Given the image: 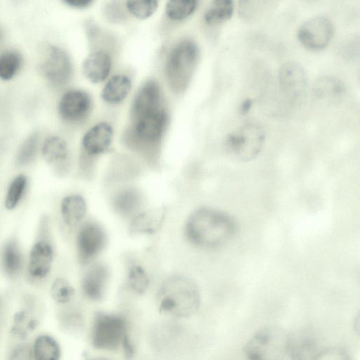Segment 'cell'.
I'll return each instance as SVG.
<instances>
[{"instance_id":"7402d4cb","label":"cell","mask_w":360,"mask_h":360,"mask_svg":"<svg viewBox=\"0 0 360 360\" xmlns=\"http://www.w3.org/2000/svg\"><path fill=\"white\" fill-rule=\"evenodd\" d=\"M131 89V81L128 77L117 75L111 77L101 92L102 98L109 103H118L123 101Z\"/></svg>"},{"instance_id":"83f0119b","label":"cell","mask_w":360,"mask_h":360,"mask_svg":"<svg viewBox=\"0 0 360 360\" xmlns=\"http://www.w3.org/2000/svg\"><path fill=\"white\" fill-rule=\"evenodd\" d=\"M22 63V56L16 51L6 50L0 53V79H12L20 70Z\"/></svg>"},{"instance_id":"4fadbf2b","label":"cell","mask_w":360,"mask_h":360,"mask_svg":"<svg viewBox=\"0 0 360 360\" xmlns=\"http://www.w3.org/2000/svg\"><path fill=\"white\" fill-rule=\"evenodd\" d=\"M53 258L51 244L44 240L36 242L32 246L28 263V271L31 277L41 279L49 274Z\"/></svg>"},{"instance_id":"44dd1931","label":"cell","mask_w":360,"mask_h":360,"mask_svg":"<svg viewBox=\"0 0 360 360\" xmlns=\"http://www.w3.org/2000/svg\"><path fill=\"white\" fill-rule=\"evenodd\" d=\"M165 217L162 208L153 209L137 215L130 224L133 233H153L160 226Z\"/></svg>"},{"instance_id":"b9f144b4","label":"cell","mask_w":360,"mask_h":360,"mask_svg":"<svg viewBox=\"0 0 360 360\" xmlns=\"http://www.w3.org/2000/svg\"><path fill=\"white\" fill-rule=\"evenodd\" d=\"M1 35H2V34H1V30H0V40L1 39Z\"/></svg>"},{"instance_id":"ba28073f","label":"cell","mask_w":360,"mask_h":360,"mask_svg":"<svg viewBox=\"0 0 360 360\" xmlns=\"http://www.w3.org/2000/svg\"><path fill=\"white\" fill-rule=\"evenodd\" d=\"M40 69L45 79L55 86L66 84L72 75L69 56L64 50L54 45L47 47Z\"/></svg>"},{"instance_id":"7a4b0ae2","label":"cell","mask_w":360,"mask_h":360,"mask_svg":"<svg viewBox=\"0 0 360 360\" xmlns=\"http://www.w3.org/2000/svg\"><path fill=\"white\" fill-rule=\"evenodd\" d=\"M160 312L175 317H188L200 305V293L196 284L183 276H173L162 284L158 295Z\"/></svg>"},{"instance_id":"8fae6325","label":"cell","mask_w":360,"mask_h":360,"mask_svg":"<svg viewBox=\"0 0 360 360\" xmlns=\"http://www.w3.org/2000/svg\"><path fill=\"white\" fill-rule=\"evenodd\" d=\"M106 236L103 228L94 222H88L80 229L77 236V250L80 262L91 261L104 248Z\"/></svg>"},{"instance_id":"2e32d148","label":"cell","mask_w":360,"mask_h":360,"mask_svg":"<svg viewBox=\"0 0 360 360\" xmlns=\"http://www.w3.org/2000/svg\"><path fill=\"white\" fill-rule=\"evenodd\" d=\"M162 108L158 84L155 81L146 82L136 93L131 105V116Z\"/></svg>"},{"instance_id":"9c48e42d","label":"cell","mask_w":360,"mask_h":360,"mask_svg":"<svg viewBox=\"0 0 360 360\" xmlns=\"http://www.w3.org/2000/svg\"><path fill=\"white\" fill-rule=\"evenodd\" d=\"M279 93L288 104L294 105L302 98L307 89L304 69L295 63L284 64L278 76Z\"/></svg>"},{"instance_id":"f35d334b","label":"cell","mask_w":360,"mask_h":360,"mask_svg":"<svg viewBox=\"0 0 360 360\" xmlns=\"http://www.w3.org/2000/svg\"><path fill=\"white\" fill-rule=\"evenodd\" d=\"M122 344L126 356L131 357L134 354V348H133V346H132L127 335L124 338Z\"/></svg>"},{"instance_id":"5b68a950","label":"cell","mask_w":360,"mask_h":360,"mask_svg":"<svg viewBox=\"0 0 360 360\" xmlns=\"http://www.w3.org/2000/svg\"><path fill=\"white\" fill-rule=\"evenodd\" d=\"M265 131L257 124H246L225 139L224 150L231 158L249 161L260 153L265 141Z\"/></svg>"},{"instance_id":"3957f363","label":"cell","mask_w":360,"mask_h":360,"mask_svg":"<svg viewBox=\"0 0 360 360\" xmlns=\"http://www.w3.org/2000/svg\"><path fill=\"white\" fill-rule=\"evenodd\" d=\"M290 334L277 326L259 329L243 347L246 357L255 360L290 359Z\"/></svg>"},{"instance_id":"4316f807","label":"cell","mask_w":360,"mask_h":360,"mask_svg":"<svg viewBox=\"0 0 360 360\" xmlns=\"http://www.w3.org/2000/svg\"><path fill=\"white\" fill-rule=\"evenodd\" d=\"M233 12V0H212L205 13L204 19L209 25H218L229 20Z\"/></svg>"},{"instance_id":"e575fe53","label":"cell","mask_w":360,"mask_h":360,"mask_svg":"<svg viewBox=\"0 0 360 360\" xmlns=\"http://www.w3.org/2000/svg\"><path fill=\"white\" fill-rule=\"evenodd\" d=\"M74 292L72 286L63 278L55 280L51 288V297L58 303L68 302L73 296Z\"/></svg>"},{"instance_id":"6da1fadb","label":"cell","mask_w":360,"mask_h":360,"mask_svg":"<svg viewBox=\"0 0 360 360\" xmlns=\"http://www.w3.org/2000/svg\"><path fill=\"white\" fill-rule=\"evenodd\" d=\"M236 221L230 214L209 207L196 210L189 217L186 233L193 244L205 248L225 245L236 233Z\"/></svg>"},{"instance_id":"d6a6232c","label":"cell","mask_w":360,"mask_h":360,"mask_svg":"<svg viewBox=\"0 0 360 360\" xmlns=\"http://www.w3.org/2000/svg\"><path fill=\"white\" fill-rule=\"evenodd\" d=\"M158 3V0H127V8L135 17L146 19L155 11Z\"/></svg>"},{"instance_id":"e0dca14e","label":"cell","mask_w":360,"mask_h":360,"mask_svg":"<svg viewBox=\"0 0 360 360\" xmlns=\"http://www.w3.org/2000/svg\"><path fill=\"white\" fill-rule=\"evenodd\" d=\"M321 349L315 335L311 332L290 334V359H316Z\"/></svg>"},{"instance_id":"836d02e7","label":"cell","mask_w":360,"mask_h":360,"mask_svg":"<svg viewBox=\"0 0 360 360\" xmlns=\"http://www.w3.org/2000/svg\"><path fill=\"white\" fill-rule=\"evenodd\" d=\"M128 281L130 288L137 293H143L149 285L146 272L139 266H134L130 269Z\"/></svg>"},{"instance_id":"ffe728a7","label":"cell","mask_w":360,"mask_h":360,"mask_svg":"<svg viewBox=\"0 0 360 360\" xmlns=\"http://www.w3.org/2000/svg\"><path fill=\"white\" fill-rule=\"evenodd\" d=\"M86 205L79 195H68L61 202V214L65 224L70 227L77 225L85 216Z\"/></svg>"},{"instance_id":"f1b7e54d","label":"cell","mask_w":360,"mask_h":360,"mask_svg":"<svg viewBox=\"0 0 360 360\" xmlns=\"http://www.w3.org/2000/svg\"><path fill=\"white\" fill-rule=\"evenodd\" d=\"M39 141V134L37 132L32 133L24 141L16 155V165L23 167L33 161L38 150Z\"/></svg>"},{"instance_id":"8d00e7d4","label":"cell","mask_w":360,"mask_h":360,"mask_svg":"<svg viewBox=\"0 0 360 360\" xmlns=\"http://www.w3.org/2000/svg\"><path fill=\"white\" fill-rule=\"evenodd\" d=\"M349 356L348 353L340 348H326L321 349L316 359H347Z\"/></svg>"},{"instance_id":"5bb4252c","label":"cell","mask_w":360,"mask_h":360,"mask_svg":"<svg viewBox=\"0 0 360 360\" xmlns=\"http://www.w3.org/2000/svg\"><path fill=\"white\" fill-rule=\"evenodd\" d=\"M37 302L32 297H27L23 309L17 311L13 319L11 333L13 336L24 339L37 327L39 321Z\"/></svg>"},{"instance_id":"ab89813d","label":"cell","mask_w":360,"mask_h":360,"mask_svg":"<svg viewBox=\"0 0 360 360\" xmlns=\"http://www.w3.org/2000/svg\"><path fill=\"white\" fill-rule=\"evenodd\" d=\"M66 4L76 8H83L88 6L92 0H63Z\"/></svg>"},{"instance_id":"d590c367","label":"cell","mask_w":360,"mask_h":360,"mask_svg":"<svg viewBox=\"0 0 360 360\" xmlns=\"http://www.w3.org/2000/svg\"><path fill=\"white\" fill-rule=\"evenodd\" d=\"M59 321L65 330L75 332L81 326L82 319L75 312L66 311L60 314Z\"/></svg>"},{"instance_id":"74e56055","label":"cell","mask_w":360,"mask_h":360,"mask_svg":"<svg viewBox=\"0 0 360 360\" xmlns=\"http://www.w3.org/2000/svg\"><path fill=\"white\" fill-rule=\"evenodd\" d=\"M11 359L27 360L33 358L32 349L27 345H21L13 349L10 354Z\"/></svg>"},{"instance_id":"9a60e30c","label":"cell","mask_w":360,"mask_h":360,"mask_svg":"<svg viewBox=\"0 0 360 360\" xmlns=\"http://www.w3.org/2000/svg\"><path fill=\"white\" fill-rule=\"evenodd\" d=\"M112 139V127L106 122H101L86 132L82 139V146L88 155H96L108 149Z\"/></svg>"},{"instance_id":"f546056e","label":"cell","mask_w":360,"mask_h":360,"mask_svg":"<svg viewBox=\"0 0 360 360\" xmlns=\"http://www.w3.org/2000/svg\"><path fill=\"white\" fill-rule=\"evenodd\" d=\"M27 185V179L24 174H19L13 179L5 198L6 209L13 210L18 205L25 192Z\"/></svg>"},{"instance_id":"1f68e13d","label":"cell","mask_w":360,"mask_h":360,"mask_svg":"<svg viewBox=\"0 0 360 360\" xmlns=\"http://www.w3.org/2000/svg\"><path fill=\"white\" fill-rule=\"evenodd\" d=\"M314 89L316 94L321 98H333L341 95L343 93L344 86L338 79L326 77L316 82Z\"/></svg>"},{"instance_id":"4dcf8cb0","label":"cell","mask_w":360,"mask_h":360,"mask_svg":"<svg viewBox=\"0 0 360 360\" xmlns=\"http://www.w3.org/2000/svg\"><path fill=\"white\" fill-rule=\"evenodd\" d=\"M196 4L197 0H168L167 15L174 20H183L193 13Z\"/></svg>"},{"instance_id":"d4e9b609","label":"cell","mask_w":360,"mask_h":360,"mask_svg":"<svg viewBox=\"0 0 360 360\" xmlns=\"http://www.w3.org/2000/svg\"><path fill=\"white\" fill-rule=\"evenodd\" d=\"M141 202V195L136 189L126 188L116 195L113 205L117 213L127 217L137 211Z\"/></svg>"},{"instance_id":"277c9868","label":"cell","mask_w":360,"mask_h":360,"mask_svg":"<svg viewBox=\"0 0 360 360\" xmlns=\"http://www.w3.org/2000/svg\"><path fill=\"white\" fill-rule=\"evenodd\" d=\"M198 58V48L191 41H181L172 49L166 63L165 72L173 91L181 93L187 88Z\"/></svg>"},{"instance_id":"60d3db41","label":"cell","mask_w":360,"mask_h":360,"mask_svg":"<svg viewBox=\"0 0 360 360\" xmlns=\"http://www.w3.org/2000/svg\"><path fill=\"white\" fill-rule=\"evenodd\" d=\"M251 106V101L249 100V101H246V102L245 103L243 104L242 105V112H244V111H247L248 109H250Z\"/></svg>"},{"instance_id":"52a82bcc","label":"cell","mask_w":360,"mask_h":360,"mask_svg":"<svg viewBox=\"0 0 360 360\" xmlns=\"http://www.w3.org/2000/svg\"><path fill=\"white\" fill-rule=\"evenodd\" d=\"M131 121L130 135L132 140L141 145H153L162 137L167 122V115L162 108L133 116Z\"/></svg>"},{"instance_id":"d6986e66","label":"cell","mask_w":360,"mask_h":360,"mask_svg":"<svg viewBox=\"0 0 360 360\" xmlns=\"http://www.w3.org/2000/svg\"><path fill=\"white\" fill-rule=\"evenodd\" d=\"M110 68V57L106 52L102 51L89 54L82 65L84 75L93 83L104 81L108 77Z\"/></svg>"},{"instance_id":"ac0fdd59","label":"cell","mask_w":360,"mask_h":360,"mask_svg":"<svg viewBox=\"0 0 360 360\" xmlns=\"http://www.w3.org/2000/svg\"><path fill=\"white\" fill-rule=\"evenodd\" d=\"M108 278V270L103 264H95L86 272L82 279V289L86 297L98 300L103 296Z\"/></svg>"},{"instance_id":"603a6c76","label":"cell","mask_w":360,"mask_h":360,"mask_svg":"<svg viewBox=\"0 0 360 360\" xmlns=\"http://www.w3.org/2000/svg\"><path fill=\"white\" fill-rule=\"evenodd\" d=\"M1 262L4 271L8 276L15 277L20 273L23 258L20 248L15 240L11 239L5 244Z\"/></svg>"},{"instance_id":"8992f818","label":"cell","mask_w":360,"mask_h":360,"mask_svg":"<svg viewBox=\"0 0 360 360\" xmlns=\"http://www.w3.org/2000/svg\"><path fill=\"white\" fill-rule=\"evenodd\" d=\"M127 335L126 321L122 317L105 313L96 315L91 330V342L94 347L115 350Z\"/></svg>"},{"instance_id":"cb8c5ba5","label":"cell","mask_w":360,"mask_h":360,"mask_svg":"<svg viewBox=\"0 0 360 360\" xmlns=\"http://www.w3.org/2000/svg\"><path fill=\"white\" fill-rule=\"evenodd\" d=\"M68 153L65 141L59 136H49L44 142L42 155L46 162L51 165H58L65 161Z\"/></svg>"},{"instance_id":"7c38bea8","label":"cell","mask_w":360,"mask_h":360,"mask_svg":"<svg viewBox=\"0 0 360 360\" xmlns=\"http://www.w3.org/2000/svg\"><path fill=\"white\" fill-rule=\"evenodd\" d=\"M91 106V98L86 92L72 89L66 91L61 97L58 111L64 120L76 122L86 117Z\"/></svg>"},{"instance_id":"484cf974","label":"cell","mask_w":360,"mask_h":360,"mask_svg":"<svg viewBox=\"0 0 360 360\" xmlns=\"http://www.w3.org/2000/svg\"><path fill=\"white\" fill-rule=\"evenodd\" d=\"M33 358L40 360H57L60 349L54 338L48 335H41L34 340L32 347Z\"/></svg>"},{"instance_id":"30bf717a","label":"cell","mask_w":360,"mask_h":360,"mask_svg":"<svg viewBox=\"0 0 360 360\" xmlns=\"http://www.w3.org/2000/svg\"><path fill=\"white\" fill-rule=\"evenodd\" d=\"M333 34L331 22L326 18H312L299 28L297 37L300 43L313 51L323 49L330 41Z\"/></svg>"}]
</instances>
